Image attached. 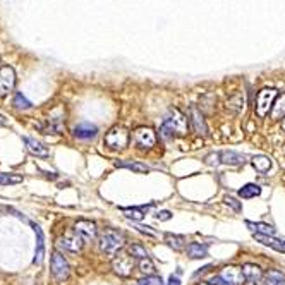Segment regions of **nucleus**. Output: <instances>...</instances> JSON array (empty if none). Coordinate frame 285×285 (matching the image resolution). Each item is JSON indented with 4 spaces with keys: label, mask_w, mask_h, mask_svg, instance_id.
<instances>
[{
    "label": "nucleus",
    "mask_w": 285,
    "mask_h": 285,
    "mask_svg": "<svg viewBox=\"0 0 285 285\" xmlns=\"http://www.w3.org/2000/svg\"><path fill=\"white\" fill-rule=\"evenodd\" d=\"M242 273H244L247 285H261L265 280V275L261 272V268L258 265H253V263H246L242 266Z\"/></svg>",
    "instance_id": "9b49d317"
},
{
    "label": "nucleus",
    "mask_w": 285,
    "mask_h": 285,
    "mask_svg": "<svg viewBox=\"0 0 285 285\" xmlns=\"http://www.w3.org/2000/svg\"><path fill=\"white\" fill-rule=\"evenodd\" d=\"M225 204H227V206H230L236 213H241L242 212V204L236 198H232V196H227V198H225Z\"/></svg>",
    "instance_id": "2f4dec72"
},
{
    "label": "nucleus",
    "mask_w": 285,
    "mask_h": 285,
    "mask_svg": "<svg viewBox=\"0 0 285 285\" xmlns=\"http://www.w3.org/2000/svg\"><path fill=\"white\" fill-rule=\"evenodd\" d=\"M0 124H6V120H4V117L0 115Z\"/></svg>",
    "instance_id": "e433bc0d"
},
{
    "label": "nucleus",
    "mask_w": 285,
    "mask_h": 285,
    "mask_svg": "<svg viewBox=\"0 0 285 285\" xmlns=\"http://www.w3.org/2000/svg\"><path fill=\"white\" fill-rule=\"evenodd\" d=\"M254 239L261 242L263 246L266 247H272V249L278 251V253H285V244L283 241H278L275 239L273 236H263V234H254Z\"/></svg>",
    "instance_id": "dca6fc26"
},
{
    "label": "nucleus",
    "mask_w": 285,
    "mask_h": 285,
    "mask_svg": "<svg viewBox=\"0 0 285 285\" xmlns=\"http://www.w3.org/2000/svg\"><path fill=\"white\" fill-rule=\"evenodd\" d=\"M33 228H35V234H36V254H35V261L33 263L35 265H40L41 261H43V254H45V237H43V230H41L40 225H36V223H31Z\"/></svg>",
    "instance_id": "4468645a"
},
{
    "label": "nucleus",
    "mask_w": 285,
    "mask_h": 285,
    "mask_svg": "<svg viewBox=\"0 0 285 285\" xmlns=\"http://www.w3.org/2000/svg\"><path fill=\"white\" fill-rule=\"evenodd\" d=\"M198 285H213V283H198Z\"/></svg>",
    "instance_id": "58836bf2"
},
{
    "label": "nucleus",
    "mask_w": 285,
    "mask_h": 285,
    "mask_svg": "<svg viewBox=\"0 0 285 285\" xmlns=\"http://www.w3.org/2000/svg\"><path fill=\"white\" fill-rule=\"evenodd\" d=\"M129 254L133 256V258H138V260H146V258H149L148 249L144 246H141V244L129 246Z\"/></svg>",
    "instance_id": "cd10ccee"
},
{
    "label": "nucleus",
    "mask_w": 285,
    "mask_h": 285,
    "mask_svg": "<svg viewBox=\"0 0 285 285\" xmlns=\"http://www.w3.org/2000/svg\"><path fill=\"white\" fill-rule=\"evenodd\" d=\"M124 247V236L119 234L117 230H112V228H107V230L100 236V249L101 253L115 256L120 249Z\"/></svg>",
    "instance_id": "f03ea898"
},
{
    "label": "nucleus",
    "mask_w": 285,
    "mask_h": 285,
    "mask_svg": "<svg viewBox=\"0 0 285 285\" xmlns=\"http://www.w3.org/2000/svg\"><path fill=\"white\" fill-rule=\"evenodd\" d=\"M133 141L138 148L151 149L157 143V134L151 127H138L133 134Z\"/></svg>",
    "instance_id": "423d86ee"
},
{
    "label": "nucleus",
    "mask_w": 285,
    "mask_h": 285,
    "mask_svg": "<svg viewBox=\"0 0 285 285\" xmlns=\"http://www.w3.org/2000/svg\"><path fill=\"white\" fill-rule=\"evenodd\" d=\"M115 167H119V169L133 170V172H136V174H148V172H149V167L146 165V163H141V162L117 160V162H115Z\"/></svg>",
    "instance_id": "6ab92c4d"
},
{
    "label": "nucleus",
    "mask_w": 285,
    "mask_h": 285,
    "mask_svg": "<svg viewBox=\"0 0 285 285\" xmlns=\"http://www.w3.org/2000/svg\"><path fill=\"white\" fill-rule=\"evenodd\" d=\"M282 127L285 129V119H283V122H282Z\"/></svg>",
    "instance_id": "4c0bfd02"
},
{
    "label": "nucleus",
    "mask_w": 285,
    "mask_h": 285,
    "mask_svg": "<svg viewBox=\"0 0 285 285\" xmlns=\"http://www.w3.org/2000/svg\"><path fill=\"white\" fill-rule=\"evenodd\" d=\"M265 285H285L283 273L277 272V270H270L265 273Z\"/></svg>",
    "instance_id": "393cba45"
},
{
    "label": "nucleus",
    "mask_w": 285,
    "mask_h": 285,
    "mask_svg": "<svg viewBox=\"0 0 285 285\" xmlns=\"http://www.w3.org/2000/svg\"><path fill=\"white\" fill-rule=\"evenodd\" d=\"M139 283H141V285H163L162 278H160V277H155V275H151V277H146V278L139 280Z\"/></svg>",
    "instance_id": "473e14b6"
},
{
    "label": "nucleus",
    "mask_w": 285,
    "mask_h": 285,
    "mask_svg": "<svg viewBox=\"0 0 285 285\" xmlns=\"http://www.w3.org/2000/svg\"><path fill=\"white\" fill-rule=\"evenodd\" d=\"M129 143V133L124 127H112L105 134V144L110 149H124Z\"/></svg>",
    "instance_id": "20e7f679"
},
{
    "label": "nucleus",
    "mask_w": 285,
    "mask_h": 285,
    "mask_svg": "<svg viewBox=\"0 0 285 285\" xmlns=\"http://www.w3.org/2000/svg\"><path fill=\"white\" fill-rule=\"evenodd\" d=\"M83 244H85V241H83L74 230L64 234V236L60 237V241H59V246H62L65 251H69V253H79Z\"/></svg>",
    "instance_id": "1a4fd4ad"
},
{
    "label": "nucleus",
    "mask_w": 285,
    "mask_h": 285,
    "mask_svg": "<svg viewBox=\"0 0 285 285\" xmlns=\"http://www.w3.org/2000/svg\"><path fill=\"white\" fill-rule=\"evenodd\" d=\"M155 218L158 222H167V220H170V218H172V213L167 212V210H163V212H158L155 215Z\"/></svg>",
    "instance_id": "f704fd0d"
},
{
    "label": "nucleus",
    "mask_w": 285,
    "mask_h": 285,
    "mask_svg": "<svg viewBox=\"0 0 285 285\" xmlns=\"http://www.w3.org/2000/svg\"><path fill=\"white\" fill-rule=\"evenodd\" d=\"M22 182L21 175L16 174H0V186H9V184H19Z\"/></svg>",
    "instance_id": "c756f323"
},
{
    "label": "nucleus",
    "mask_w": 285,
    "mask_h": 285,
    "mask_svg": "<svg viewBox=\"0 0 285 285\" xmlns=\"http://www.w3.org/2000/svg\"><path fill=\"white\" fill-rule=\"evenodd\" d=\"M169 285H180L179 277H174V275H172V277L169 278Z\"/></svg>",
    "instance_id": "c9c22d12"
},
{
    "label": "nucleus",
    "mask_w": 285,
    "mask_h": 285,
    "mask_svg": "<svg viewBox=\"0 0 285 285\" xmlns=\"http://www.w3.org/2000/svg\"><path fill=\"white\" fill-rule=\"evenodd\" d=\"M149 206H133V208H120V212L124 213V217L127 218V220H133V222H141L144 218V215H146V210Z\"/></svg>",
    "instance_id": "aec40b11"
},
{
    "label": "nucleus",
    "mask_w": 285,
    "mask_h": 285,
    "mask_svg": "<svg viewBox=\"0 0 285 285\" xmlns=\"http://www.w3.org/2000/svg\"><path fill=\"white\" fill-rule=\"evenodd\" d=\"M191 125H193V129L196 131L198 134H208V127H206V122H204L203 115H201V112L196 109V107H193L191 109Z\"/></svg>",
    "instance_id": "2eb2a0df"
},
{
    "label": "nucleus",
    "mask_w": 285,
    "mask_h": 285,
    "mask_svg": "<svg viewBox=\"0 0 285 285\" xmlns=\"http://www.w3.org/2000/svg\"><path fill=\"white\" fill-rule=\"evenodd\" d=\"M22 141H24L26 148H28V151H30L31 155H35V157H41V158H46V157L50 155L48 148H46L43 143L36 141V139H33V138H28V136L22 138Z\"/></svg>",
    "instance_id": "ddd939ff"
},
{
    "label": "nucleus",
    "mask_w": 285,
    "mask_h": 285,
    "mask_svg": "<svg viewBox=\"0 0 285 285\" xmlns=\"http://www.w3.org/2000/svg\"><path fill=\"white\" fill-rule=\"evenodd\" d=\"M220 277L227 285H242L246 282L242 268H237V266H227V268H223Z\"/></svg>",
    "instance_id": "f8f14e48"
},
{
    "label": "nucleus",
    "mask_w": 285,
    "mask_h": 285,
    "mask_svg": "<svg viewBox=\"0 0 285 285\" xmlns=\"http://www.w3.org/2000/svg\"><path fill=\"white\" fill-rule=\"evenodd\" d=\"M186 253H188L189 258L201 260L208 254V247L204 244H199V242H191V244L188 246V249H186Z\"/></svg>",
    "instance_id": "4be33fe9"
},
{
    "label": "nucleus",
    "mask_w": 285,
    "mask_h": 285,
    "mask_svg": "<svg viewBox=\"0 0 285 285\" xmlns=\"http://www.w3.org/2000/svg\"><path fill=\"white\" fill-rule=\"evenodd\" d=\"M112 268L120 277H131L134 272V258L129 253H117L112 260Z\"/></svg>",
    "instance_id": "39448f33"
},
{
    "label": "nucleus",
    "mask_w": 285,
    "mask_h": 285,
    "mask_svg": "<svg viewBox=\"0 0 285 285\" xmlns=\"http://www.w3.org/2000/svg\"><path fill=\"white\" fill-rule=\"evenodd\" d=\"M69 270L71 268H69L67 260L55 251V253L52 254V275L59 280V282H64V280L69 277Z\"/></svg>",
    "instance_id": "6e6552de"
},
{
    "label": "nucleus",
    "mask_w": 285,
    "mask_h": 285,
    "mask_svg": "<svg viewBox=\"0 0 285 285\" xmlns=\"http://www.w3.org/2000/svg\"><path fill=\"white\" fill-rule=\"evenodd\" d=\"M283 244H285V239H283Z\"/></svg>",
    "instance_id": "ea45409f"
},
{
    "label": "nucleus",
    "mask_w": 285,
    "mask_h": 285,
    "mask_svg": "<svg viewBox=\"0 0 285 285\" xmlns=\"http://www.w3.org/2000/svg\"><path fill=\"white\" fill-rule=\"evenodd\" d=\"M261 194V188L258 184H246L244 188L239 189V196L242 199H249V198H256V196Z\"/></svg>",
    "instance_id": "a878e982"
},
{
    "label": "nucleus",
    "mask_w": 285,
    "mask_h": 285,
    "mask_svg": "<svg viewBox=\"0 0 285 285\" xmlns=\"http://www.w3.org/2000/svg\"><path fill=\"white\" fill-rule=\"evenodd\" d=\"M165 242L170 249L174 251H182V249H188V242H186L184 236H175V234H167L165 236Z\"/></svg>",
    "instance_id": "412c9836"
},
{
    "label": "nucleus",
    "mask_w": 285,
    "mask_h": 285,
    "mask_svg": "<svg viewBox=\"0 0 285 285\" xmlns=\"http://www.w3.org/2000/svg\"><path fill=\"white\" fill-rule=\"evenodd\" d=\"M96 134H98V127L90 122H83L76 125V129H74V136L79 139H91V138H95Z\"/></svg>",
    "instance_id": "f3484780"
},
{
    "label": "nucleus",
    "mask_w": 285,
    "mask_h": 285,
    "mask_svg": "<svg viewBox=\"0 0 285 285\" xmlns=\"http://www.w3.org/2000/svg\"><path fill=\"white\" fill-rule=\"evenodd\" d=\"M136 228L138 232H141V234H144V236H149V237H157V232L153 230L151 227H144V225H136L134 227Z\"/></svg>",
    "instance_id": "72a5a7b5"
},
{
    "label": "nucleus",
    "mask_w": 285,
    "mask_h": 285,
    "mask_svg": "<svg viewBox=\"0 0 285 285\" xmlns=\"http://www.w3.org/2000/svg\"><path fill=\"white\" fill-rule=\"evenodd\" d=\"M246 225L249 227L254 234H263V236H275V228L272 225H268V223H263V222H258V223L246 222Z\"/></svg>",
    "instance_id": "b1692460"
},
{
    "label": "nucleus",
    "mask_w": 285,
    "mask_h": 285,
    "mask_svg": "<svg viewBox=\"0 0 285 285\" xmlns=\"http://www.w3.org/2000/svg\"><path fill=\"white\" fill-rule=\"evenodd\" d=\"M74 232L85 242H90L96 237V225L95 222H90V220H79L74 225Z\"/></svg>",
    "instance_id": "9d476101"
},
{
    "label": "nucleus",
    "mask_w": 285,
    "mask_h": 285,
    "mask_svg": "<svg viewBox=\"0 0 285 285\" xmlns=\"http://www.w3.org/2000/svg\"><path fill=\"white\" fill-rule=\"evenodd\" d=\"M12 105L16 107V109H19V110H28V109H31V101H30V100H26V98L22 96L21 93H16V96H14Z\"/></svg>",
    "instance_id": "c85d7f7f"
},
{
    "label": "nucleus",
    "mask_w": 285,
    "mask_h": 285,
    "mask_svg": "<svg viewBox=\"0 0 285 285\" xmlns=\"http://www.w3.org/2000/svg\"><path fill=\"white\" fill-rule=\"evenodd\" d=\"M139 270H141L143 273H146L151 277V273L155 272V265H153V261L146 258V260H139Z\"/></svg>",
    "instance_id": "7c9ffc66"
},
{
    "label": "nucleus",
    "mask_w": 285,
    "mask_h": 285,
    "mask_svg": "<svg viewBox=\"0 0 285 285\" xmlns=\"http://www.w3.org/2000/svg\"><path fill=\"white\" fill-rule=\"evenodd\" d=\"M272 117L273 119H285V95L283 96H278L277 100H275L273 103V109H272Z\"/></svg>",
    "instance_id": "bb28decb"
},
{
    "label": "nucleus",
    "mask_w": 285,
    "mask_h": 285,
    "mask_svg": "<svg viewBox=\"0 0 285 285\" xmlns=\"http://www.w3.org/2000/svg\"><path fill=\"white\" fill-rule=\"evenodd\" d=\"M251 163H253V167L258 172H261V174H265V172H268L270 169H272V165H273V162L270 160L268 157H265V155H258V157H254L253 160H251Z\"/></svg>",
    "instance_id": "5701e85b"
},
{
    "label": "nucleus",
    "mask_w": 285,
    "mask_h": 285,
    "mask_svg": "<svg viewBox=\"0 0 285 285\" xmlns=\"http://www.w3.org/2000/svg\"><path fill=\"white\" fill-rule=\"evenodd\" d=\"M186 133H188V119H186V115L177 109L170 110L169 115L163 119V124L160 129L162 139H170L174 134H177V136H184Z\"/></svg>",
    "instance_id": "f257e3e1"
},
{
    "label": "nucleus",
    "mask_w": 285,
    "mask_h": 285,
    "mask_svg": "<svg viewBox=\"0 0 285 285\" xmlns=\"http://www.w3.org/2000/svg\"><path fill=\"white\" fill-rule=\"evenodd\" d=\"M14 86H16V72H14V69L9 67V65L0 67V98L7 96L14 90Z\"/></svg>",
    "instance_id": "0eeeda50"
},
{
    "label": "nucleus",
    "mask_w": 285,
    "mask_h": 285,
    "mask_svg": "<svg viewBox=\"0 0 285 285\" xmlns=\"http://www.w3.org/2000/svg\"><path fill=\"white\" fill-rule=\"evenodd\" d=\"M218 157H220V163H225V165H244L246 163V157L237 151H220Z\"/></svg>",
    "instance_id": "a211bd4d"
},
{
    "label": "nucleus",
    "mask_w": 285,
    "mask_h": 285,
    "mask_svg": "<svg viewBox=\"0 0 285 285\" xmlns=\"http://www.w3.org/2000/svg\"><path fill=\"white\" fill-rule=\"evenodd\" d=\"M278 98L277 90H261L256 96V114L260 117H266L272 112L275 100Z\"/></svg>",
    "instance_id": "7ed1b4c3"
}]
</instances>
